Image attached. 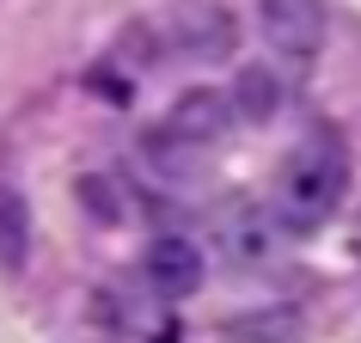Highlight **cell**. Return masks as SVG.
Here are the masks:
<instances>
[{
  "mask_svg": "<svg viewBox=\"0 0 361 343\" xmlns=\"http://www.w3.org/2000/svg\"><path fill=\"white\" fill-rule=\"evenodd\" d=\"M343 191H349V153H343V141L331 129H319V135H306L300 148H294V160L282 166L269 215L288 233H312L337 215Z\"/></svg>",
  "mask_w": 361,
  "mask_h": 343,
  "instance_id": "6da1fadb",
  "label": "cell"
},
{
  "mask_svg": "<svg viewBox=\"0 0 361 343\" xmlns=\"http://www.w3.org/2000/svg\"><path fill=\"white\" fill-rule=\"evenodd\" d=\"M264 43L288 68H312L324 49V0H257Z\"/></svg>",
  "mask_w": 361,
  "mask_h": 343,
  "instance_id": "7a4b0ae2",
  "label": "cell"
},
{
  "mask_svg": "<svg viewBox=\"0 0 361 343\" xmlns=\"http://www.w3.org/2000/svg\"><path fill=\"white\" fill-rule=\"evenodd\" d=\"M233 123H239V116H233L227 92H214V86H190L184 98H171L166 123H159L153 135H166V141H178L184 153H196V148H214Z\"/></svg>",
  "mask_w": 361,
  "mask_h": 343,
  "instance_id": "3957f363",
  "label": "cell"
},
{
  "mask_svg": "<svg viewBox=\"0 0 361 343\" xmlns=\"http://www.w3.org/2000/svg\"><path fill=\"white\" fill-rule=\"evenodd\" d=\"M141 270H147V288L159 301H190L196 288H202V251H196L190 239H178V233L153 239Z\"/></svg>",
  "mask_w": 361,
  "mask_h": 343,
  "instance_id": "277c9868",
  "label": "cell"
},
{
  "mask_svg": "<svg viewBox=\"0 0 361 343\" xmlns=\"http://www.w3.org/2000/svg\"><path fill=\"white\" fill-rule=\"evenodd\" d=\"M178 43H184L196 61H227L233 56V19L221 6H190L184 25H178Z\"/></svg>",
  "mask_w": 361,
  "mask_h": 343,
  "instance_id": "5b68a950",
  "label": "cell"
},
{
  "mask_svg": "<svg viewBox=\"0 0 361 343\" xmlns=\"http://www.w3.org/2000/svg\"><path fill=\"white\" fill-rule=\"evenodd\" d=\"M31 258V203L19 184L0 178V270H25Z\"/></svg>",
  "mask_w": 361,
  "mask_h": 343,
  "instance_id": "8992f818",
  "label": "cell"
},
{
  "mask_svg": "<svg viewBox=\"0 0 361 343\" xmlns=\"http://www.w3.org/2000/svg\"><path fill=\"white\" fill-rule=\"evenodd\" d=\"M276 239H282V221L269 209H239L227 227V251L239 258V264H264V258H276Z\"/></svg>",
  "mask_w": 361,
  "mask_h": 343,
  "instance_id": "52a82bcc",
  "label": "cell"
},
{
  "mask_svg": "<svg viewBox=\"0 0 361 343\" xmlns=\"http://www.w3.org/2000/svg\"><path fill=\"white\" fill-rule=\"evenodd\" d=\"M227 104H233V116H245V123H269V116H282V80L269 74V68H245V74L233 80Z\"/></svg>",
  "mask_w": 361,
  "mask_h": 343,
  "instance_id": "ba28073f",
  "label": "cell"
},
{
  "mask_svg": "<svg viewBox=\"0 0 361 343\" xmlns=\"http://www.w3.org/2000/svg\"><path fill=\"white\" fill-rule=\"evenodd\" d=\"M227 343H294V313H251V319H233Z\"/></svg>",
  "mask_w": 361,
  "mask_h": 343,
  "instance_id": "9c48e42d",
  "label": "cell"
}]
</instances>
